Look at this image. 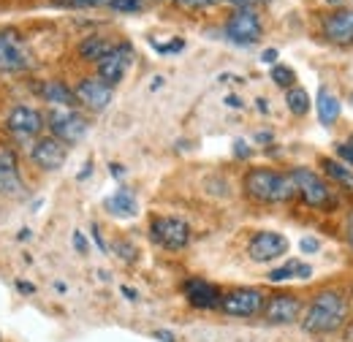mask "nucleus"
<instances>
[{
  "label": "nucleus",
  "mask_w": 353,
  "mask_h": 342,
  "mask_svg": "<svg viewBox=\"0 0 353 342\" xmlns=\"http://www.w3.org/2000/svg\"><path fill=\"white\" fill-rule=\"evenodd\" d=\"M348 318V301L337 291H321L310 301L307 312L302 318V329L307 334H332Z\"/></svg>",
  "instance_id": "obj_1"
},
{
  "label": "nucleus",
  "mask_w": 353,
  "mask_h": 342,
  "mask_svg": "<svg viewBox=\"0 0 353 342\" xmlns=\"http://www.w3.org/2000/svg\"><path fill=\"white\" fill-rule=\"evenodd\" d=\"M245 193L261 204H285L296 196V185L291 174L272 169H253L245 174Z\"/></svg>",
  "instance_id": "obj_2"
},
{
  "label": "nucleus",
  "mask_w": 353,
  "mask_h": 342,
  "mask_svg": "<svg viewBox=\"0 0 353 342\" xmlns=\"http://www.w3.org/2000/svg\"><path fill=\"white\" fill-rule=\"evenodd\" d=\"M291 179L296 185V193L302 196V201L315 207V210H332L334 207V193L329 190V185L310 169H294Z\"/></svg>",
  "instance_id": "obj_3"
},
{
  "label": "nucleus",
  "mask_w": 353,
  "mask_h": 342,
  "mask_svg": "<svg viewBox=\"0 0 353 342\" xmlns=\"http://www.w3.org/2000/svg\"><path fill=\"white\" fill-rule=\"evenodd\" d=\"M150 237L163 250H182L190 242V225L179 217H155L150 223Z\"/></svg>",
  "instance_id": "obj_4"
},
{
  "label": "nucleus",
  "mask_w": 353,
  "mask_h": 342,
  "mask_svg": "<svg viewBox=\"0 0 353 342\" xmlns=\"http://www.w3.org/2000/svg\"><path fill=\"white\" fill-rule=\"evenodd\" d=\"M264 28H261V19L259 14L248 6V8H236L228 19H225V36L239 46H250L261 39Z\"/></svg>",
  "instance_id": "obj_5"
},
{
  "label": "nucleus",
  "mask_w": 353,
  "mask_h": 342,
  "mask_svg": "<svg viewBox=\"0 0 353 342\" xmlns=\"http://www.w3.org/2000/svg\"><path fill=\"white\" fill-rule=\"evenodd\" d=\"M90 123L74 109H52L49 112V130L63 144H77L88 136Z\"/></svg>",
  "instance_id": "obj_6"
},
{
  "label": "nucleus",
  "mask_w": 353,
  "mask_h": 342,
  "mask_svg": "<svg viewBox=\"0 0 353 342\" xmlns=\"http://www.w3.org/2000/svg\"><path fill=\"white\" fill-rule=\"evenodd\" d=\"M264 304L266 299L259 288H236L223 296L221 310L231 318H253L264 310Z\"/></svg>",
  "instance_id": "obj_7"
},
{
  "label": "nucleus",
  "mask_w": 353,
  "mask_h": 342,
  "mask_svg": "<svg viewBox=\"0 0 353 342\" xmlns=\"http://www.w3.org/2000/svg\"><path fill=\"white\" fill-rule=\"evenodd\" d=\"M30 158H33V163H36L39 169L60 171L63 166H65L68 150H65V144H63L60 139H54V136H46V139H39V141L33 144V150H30Z\"/></svg>",
  "instance_id": "obj_8"
},
{
  "label": "nucleus",
  "mask_w": 353,
  "mask_h": 342,
  "mask_svg": "<svg viewBox=\"0 0 353 342\" xmlns=\"http://www.w3.org/2000/svg\"><path fill=\"white\" fill-rule=\"evenodd\" d=\"M285 250H288V239L283 234H277V231H261L248 245V256L253 258L256 263H266V261L285 256Z\"/></svg>",
  "instance_id": "obj_9"
},
{
  "label": "nucleus",
  "mask_w": 353,
  "mask_h": 342,
  "mask_svg": "<svg viewBox=\"0 0 353 342\" xmlns=\"http://www.w3.org/2000/svg\"><path fill=\"white\" fill-rule=\"evenodd\" d=\"M98 79L106 82L109 87H114L128 71L131 66V46H114L109 54H103L98 63Z\"/></svg>",
  "instance_id": "obj_10"
},
{
  "label": "nucleus",
  "mask_w": 353,
  "mask_h": 342,
  "mask_svg": "<svg viewBox=\"0 0 353 342\" xmlns=\"http://www.w3.org/2000/svg\"><path fill=\"white\" fill-rule=\"evenodd\" d=\"M302 315V301L291 294H280V296H272L264 304V318L266 323L272 326H288L294 321H299Z\"/></svg>",
  "instance_id": "obj_11"
},
{
  "label": "nucleus",
  "mask_w": 353,
  "mask_h": 342,
  "mask_svg": "<svg viewBox=\"0 0 353 342\" xmlns=\"http://www.w3.org/2000/svg\"><path fill=\"white\" fill-rule=\"evenodd\" d=\"M182 291H185L188 304L196 307V310H215V307H221V301H223V294L218 291V285H212V283H207V280H201V277L185 280Z\"/></svg>",
  "instance_id": "obj_12"
},
{
  "label": "nucleus",
  "mask_w": 353,
  "mask_h": 342,
  "mask_svg": "<svg viewBox=\"0 0 353 342\" xmlns=\"http://www.w3.org/2000/svg\"><path fill=\"white\" fill-rule=\"evenodd\" d=\"M321 30L326 41L332 43H353V8H334L323 17Z\"/></svg>",
  "instance_id": "obj_13"
},
{
  "label": "nucleus",
  "mask_w": 353,
  "mask_h": 342,
  "mask_svg": "<svg viewBox=\"0 0 353 342\" xmlns=\"http://www.w3.org/2000/svg\"><path fill=\"white\" fill-rule=\"evenodd\" d=\"M6 128L17 136H36L44 130V117L33 106H14L6 117Z\"/></svg>",
  "instance_id": "obj_14"
},
{
  "label": "nucleus",
  "mask_w": 353,
  "mask_h": 342,
  "mask_svg": "<svg viewBox=\"0 0 353 342\" xmlns=\"http://www.w3.org/2000/svg\"><path fill=\"white\" fill-rule=\"evenodd\" d=\"M77 101H82L88 109L92 112H103L109 103H112V95H114V87H109L101 79H82L77 85Z\"/></svg>",
  "instance_id": "obj_15"
},
{
  "label": "nucleus",
  "mask_w": 353,
  "mask_h": 342,
  "mask_svg": "<svg viewBox=\"0 0 353 342\" xmlns=\"http://www.w3.org/2000/svg\"><path fill=\"white\" fill-rule=\"evenodd\" d=\"M30 66H33L30 54L22 49V43L11 41L8 36H0V71L17 74V71H28Z\"/></svg>",
  "instance_id": "obj_16"
},
{
  "label": "nucleus",
  "mask_w": 353,
  "mask_h": 342,
  "mask_svg": "<svg viewBox=\"0 0 353 342\" xmlns=\"http://www.w3.org/2000/svg\"><path fill=\"white\" fill-rule=\"evenodd\" d=\"M25 190L19 171H17V158L8 150H0V196H19Z\"/></svg>",
  "instance_id": "obj_17"
},
{
  "label": "nucleus",
  "mask_w": 353,
  "mask_h": 342,
  "mask_svg": "<svg viewBox=\"0 0 353 342\" xmlns=\"http://www.w3.org/2000/svg\"><path fill=\"white\" fill-rule=\"evenodd\" d=\"M103 207H106V212L114 214V217H136L139 214V201H136V196H133L131 190H125V188L112 193L103 201Z\"/></svg>",
  "instance_id": "obj_18"
},
{
  "label": "nucleus",
  "mask_w": 353,
  "mask_h": 342,
  "mask_svg": "<svg viewBox=\"0 0 353 342\" xmlns=\"http://www.w3.org/2000/svg\"><path fill=\"white\" fill-rule=\"evenodd\" d=\"M41 98L46 103H52L54 109H71L77 103V92L63 82H44L41 85Z\"/></svg>",
  "instance_id": "obj_19"
},
{
  "label": "nucleus",
  "mask_w": 353,
  "mask_h": 342,
  "mask_svg": "<svg viewBox=\"0 0 353 342\" xmlns=\"http://www.w3.org/2000/svg\"><path fill=\"white\" fill-rule=\"evenodd\" d=\"M318 120L323 123V125H334L337 120H340V112H343V103H340V98L332 92V90H326V87H321L318 90Z\"/></svg>",
  "instance_id": "obj_20"
},
{
  "label": "nucleus",
  "mask_w": 353,
  "mask_h": 342,
  "mask_svg": "<svg viewBox=\"0 0 353 342\" xmlns=\"http://www.w3.org/2000/svg\"><path fill=\"white\" fill-rule=\"evenodd\" d=\"M291 277H296V280H299V277L307 280V277H312V266L299 263V261H288L285 266L269 272V283H285V280H291Z\"/></svg>",
  "instance_id": "obj_21"
},
{
  "label": "nucleus",
  "mask_w": 353,
  "mask_h": 342,
  "mask_svg": "<svg viewBox=\"0 0 353 342\" xmlns=\"http://www.w3.org/2000/svg\"><path fill=\"white\" fill-rule=\"evenodd\" d=\"M321 169L329 179H334L337 185L353 190V171L343 163V161H334V158H321Z\"/></svg>",
  "instance_id": "obj_22"
},
{
  "label": "nucleus",
  "mask_w": 353,
  "mask_h": 342,
  "mask_svg": "<svg viewBox=\"0 0 353 342\" xmlns=\"http://www.w3.org/2000/svg\"><path fill=\"white\" fill-rule=\"evenodd\" d=\"M285 103H288V109H291V114H296V117H305L310 112V95L305 87H291L288 92H285Z\"/></svg>",
  "instance_id": "obj_23"
},
{
  "label": "nucleus",
  "mask_w": 353,
  "mask_h": 342,
  "mask_svg": "<svg viewBox=\"0 0 353 342\" xmlns=\"http://www.w3.org/2000/svg\"><path fill=\"white\" fill-rule=\"evenodd\" d=\"M114 46L106 41V39H88V41H82L79 46V54L85 57V60H92V63H98L103 54H109Z\"/></svg>",
  "instance_id": "obj_24"
},
{
  "label": "nucleus",
  "mask_w": 353,
  "mask_h": 342,
  "mask_svg": "<svg viewBox=\"0 0 353 342\" xmlns=\"http://www.w3.org/2000/svg\"><path fill=\"white\" fill-rule=\"evenodd\" d=\"M269 77H272V82L277 87H285V90H291V87L296 85V74L288 68V66H272V71H269Z\"/></svg>",
  "instance_id": "obj_25"
},
{
  "label": "nucleus",
  "mask_w": 353,
  "mask_h": 342,
  "mask_svg": "<svg viewBox=\"0 0 353 342\" xmlns=\"http://www.w3.org/2000/svg\"><path fill=\"white\" fill-rule=\"evenodd\" d=\"M54 3L68 8H95V6H109L112 0H54Z\"/></svg>",
  "instance_id": "obj_26"
},
{
  "label": "nucleus",
  "mask_w": 353,
  "mask_h": 342,
  "mask_svg": "<svg viewBox=\"0 0 353 342\" xmlns=\"http://www.w3.org/2000/svg\"><path fill=\"white\" fill-rule=\"evenodd\" d=\"M144 6V0H112L109 3V8H114V11H139Z\"/></svg>",
  "instance_id": "obj_27"
},
{
  "label": "nucleus",
  "mask_w": 353,
  "mask_h": 342,
  "mask_svg": "<svg viewBox=\"0 0 353 342\" xmlns=\"http://www.w3.org/2000/svg\"><path fill=\"white\" fill-rule=\"evenodd\" d=\"M299 250H302V253H318V250H321V239L305 237V239L299 242Z\"/></svg>",
  "instance_id": "obj_28"
},
{
  "label": "nucleus",
  "mask_w": 353,
  "mask_h": 342,
  "mask_svg": "<svg viewBox=\"0 0 353 342\" xmlns=\"http://www.w3.org/2000/svg\"><path fill=\"white\" fill-rule=\"evenodd\" d=\"M114 250L120 253V256L125 258V261H136V248L128 245V242H120V245H114Z\"/></svg>",
  "instance_id": "obj_29"
},
{
  "label": "nucleus",
  "mask_w": 353,
  "mask_h": 342,
  "mask_svg": "<svg viewBox=\"0 0 353 342\" xmlns=\"http://www.w3.org/2000/svg\"><path fill=\"white\" fill-rule=\"evenodd\" d=\"M234 155H236V158H250V147H248L242 139H236V141H234Z\"/></svg>",
  "instance_id": "obj_30"
},
{
  "label": "nucleus",
  "mask_w": 353,
  "mask_h": 342,
  "mask_svg": "<svg viewBox=\"0 0 353 342\" xmlns=\"http://www.w3.org/2000/svg\"><path fill=\"white\" fill-rule=\"evenodd\" d=\"M176 3L185 8H204V6H212L215 0H176Z\"/></svg>",
  "instance_id": "obj_31"
},
{
  "label": "nucleus",
  "mask_w": 353,
  "mask_h": 342,
  "mask_svg": "<svg viewBox=\"0 0 353 342\" xmlns=\"http://www.w3.org/2000/svg\"><path fill=\"white\" fill-rule=\"evenodd\" d=\"M74 248H77L79 253H88V239H85V234H82V231H77V234H74Z\"/></svg>",
  "instance_id": "obj_32"
},
{
  "label": "nucleus",
  "mask_w": 353,
  "mask_h": 342,
  "mask_svg": "<svg viewBox=\"0 0 353 342\" xmlns=\"http://www.w3.org/2000/svg\"><path fill=\"white\" fill-rule=\"evenodd\" d=\"M337 152H340V158H345L348 163H353V144L348 141V144H340L337 147Z\"/></svg>",
  "instance_id": "obj_33"
},
{
  "label": "nucleus",
  "mask_w": 353,
  "mask_h": 342,
  "mask_svg": "<svg viewBox=\"0 0 353 342\" xmlns=\"http://www.w3.org/2000/svg\"><path fill=\"white\" fill-rule=\"evenodd\" d=\"M152 337H155V340H161V342H176L174 334H172V332H166V329H158Z\"/></svg>",
  "instance_id": "obj_34"
},
{
  "label": "nucleus",
  "mask_w": 353,
  "mask_h": 342,
  "mask_svg": "<svg viewBox=\"0 0 353 342\" xmlns=\"http://www.w3.org/2000/svg\"><path fill=\"white\" fill-rule=\"evenodd\" d=\"M261 60H264L266 66H269V63L274 66V60H277V49H266L264 54H261Z\"/></svg>",
  "instance_id": "obj_35"
},
{
  "label": "nucleus",
  "mask_w": 353,
  "mask_h": 342,
  "mask_svg": "<svg viewBox=\"0 0 353 342\" xmlns=\"http://www.w3.org/2000/svg\"><path fill=\"white\" fill-rule=\"evenodd\" d=\"M345 237H348V245L353 248V212L348 214V223H345Z\"/></svg>",
  "instance_id": "obj_36"
},
{
  "label": "nucleus",
  "mask_w": 353,
  "mask_h": 342,
  "mask_svg": "<svg viewBox=\"0 0 353 342\" xmlns=\"http://www.w3.org/2000/svg\"><path fill=\"white\" fill-rule=\"evenodd\" d=\"M215 3H228V6H236V8H248L250 0H215Z\"/></svg>",
  "instance_id": "obj_37"
},
{
  "label": "nucleus",
  "mask_w": 353,
  "mask_h": 342,
  "mask_svg": "<svg viewBox=\"0 0 353 342\" xmlns=\"http://www.w3.org/2000/svg\"><path fill=\"white\" fill-rule=\"evenodd\" d=\"M225 103H228L231 109H242V101H239L236 95H228V98H225Z\"/></svg>",
  "instance_id": "obj_38"
},
{
  "label": "nucleus",
  "mask_w": 353,
  "mask_h": 342,
  "mask_svg": "<svg viewBox=\"0 0 353 342\" xmlns=\"http://www.w3.org/2000/svg\"><path fill=\"white\" fill-rule=\"evenodd\" d=\"M92 237H95L98 248H101V250H106V245H103V239H101V231H98V225H92Z\"/></svg>",
  "instance_id": "obj_39"
},
{
  "label": "nucleus",
  "mask_w": 353,
  "mask_h": 342,
  "mask_svg": "<svg viewBox=\"0 0 353 342\" xmlns=\"http://www.w3.org/2000/svg\"><path fill=\"white\" fill-rule=\"evenodd\" d=\"M17 288H19L22 294H33V291H36V285H30V283H17Z\"/></svg>",
  "instance_id": "obj_40"
},
{
  "label": "nucleus",
  "mask_w": 353,
  "mask_h": 342,
  "mask_svg": "<svg viewBox=\"0 0 353 342\" xmlns=\"http://www.w3.org/2000/svg\"><path fill=\"white\" fill-rule=\"evenodd\" d=\"M109 169H112V177H117V179H120V177L125 174V169H123V166H117V163H112Z\"/></svg>",
  "instance_id": "obj_41"
},
{
  "label": "nucleus",
  "mask_w": 353,
  "mask_h": 342,
  "mask_svg": "<svg viewBox=\"0 0 353 342\" xmlns=\"http://www.w3.org/2000/svg\"><path fill=\"white\" fill-rule=\"evenodd\" d=\"M123 296H128V299H136V296H139V294H136V291H133V288H123Z\"/></svg>",
  "instance_id": "obj_42"
},
{
  "label": "nucleus",
  "mask_w": 353,
  "mask_h": 342,
  "mask_svg": "<svg viewBox=\"0 0 353 342\" xmlns=\"http://www.w3.org/2000/svg\"><path fill=\"white\" fill-rule=\"evenodd\" d=\"M329 6H337V8H343V0H326Z\"/></svg>",
  "instance_id": "obj_43"
}]
</instances>
